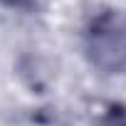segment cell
<instances>
[{
	"label": "cell",
	"instance_id": "cell-2",
	"mask_svg": "<svg viewBox=\"0 0 126 126\" xmlns=\"http://www.w3.org/2000/svg\"><path fill=\"white\" fill-rule=\"evenodd\" d=\"M94 126H126V104H106Z\"/></svg>",
	"mask_w": 126,
	"mask_h": 126
},
{
	"label": "cell",
	"instance_id": "cell-1",
	"mask_svg": "<svg viewBox=\"0 0 126 126\" xmlns=\"http://www.w3.org/2000/svg\"><path fill=\"white\" fill-rule=\"evenodd\" d=\"M82 49L101 74H126V10H94L82 32Z\"/></svg>",
	"mask_w": 126,
	"mask_h": 126
},
{
	"label": "cell",
	"instance_id": "cell-3",
	"mask_svg": "<svg viewBox=\"0 0 126 126\" xmlns=\"http://www.w3.org/2000/svg\"><path fill=\"white\" fill-rule=\"evenodd\" d=\"M40 0H0V5H5L10 10H35Z\"/></svg>",
	"mask_w": 126,
	"mask_h": 126
}]
</instances>
